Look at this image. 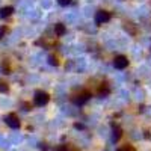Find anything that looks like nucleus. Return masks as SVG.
<instances>
[{
	"instance_id": "obj_1",
	"label": "nucleus",
	"mask_w": 151,
	"mask_h": 151,
	"mask_svg": "<svg viewBox=\"0 0 151 151\" xmlns=\"http://www.w3.org/2000/svg\"><path fill=\"white\" fill-rule=\"evenodd\" d=\"M48 94L47 92H44V91H38L36 94H35V97H33V101H35V104L36 106H44V104H47L48 103Z\"/></svg>"
},
{
	"instance_id": "obj_8",
	"label": "nucleus",
	"mask_w": 151,
	"mask_h": 151,
	"mask_svg": "<svg viewBox=\"0 0 151 151\" xmlns=\"http://www.w3.org/2000/svg\"><path fill=\"white\" fill-rule=\"evenodd\" d=\"M55 32H56L59 36H60V35H64V33H65V26H64V24H60V23L56 24V26H55Z\"/></svg>"
},
{
	"instance_id": "obj_5",
	"label": "nucleus",
	"mask_w": 151,
	"mask_h": 151,
	"mask_svg": "<svg viewBox=\"0 0 151 151\" xmlns=\"http://www.w3.org/2000/svg\"><path fill=\"white\" fill-rule=\"evenodd\" d=\"M6 124L9 125V127H12V129H18L20 127V121H18V118L15 115H9L6 118Z\"/></svg>"
},
{
	"instance_id": "obj_4",
	"label": "nucleus",
	"mask_w": 151,
	"mask_h": 151,
	"mask_svg": "<svg viewBox=\"0 0 151 151\" xmlns=\"http://www.w3.org/2000/svg\"><path fill=\"white\" fill-rule=\"evenodd\" d=\"M89 97H91L89 92H88V91H83V92H80L77 97L74 98V103H76V104H83V103H86L88 100H89Z\"/></svg>"
},
{
	"instance_id": "obj_11",
	"label": "nucleus",
	"mask_w": 151,
	"mask_h": 151,
	"mask_svg": "<svg viewBox=\"0 0 151 151\" xmlns=\"http://www.w3.org/2000/svg\"><path fill=\"white\" fill-rule=\"evenodd\" d=\"M58 2H59V5H62V6H67V5L71 3V0H58Z\"/></svg>"
},
{
	"instance_id": "obj_12",
	"label": "nucleus",
	"mask_w": 151,
	"mask_h": 151,
	"mask_svg": "<svg viewBox=\"0 0 151 151\" xmlns=\"http://www.w3.org/2000/svg\"><path fill=\"white\" fill-rule=\"evenodd\" d=\"M56 151H68V148H67L65 145H60V147H59V148H58Z\"/></svg>"
},
{
	"instance_id": "obj_7",
	"label": "nucleus",
	"mask_w": 151,
	"mask_h": 151,
	"mask_svg": "<svg viewBox=\"0 0 151 151\" xmlns=\"http://www.w3.org/2000/svg\"><path fill=\"white\" fill-rule=\"evenodd\" d=\"M109 94V86L106 85V83H103L101 86H100V89H98V95L100 97H104V95H107Z\"/></svg>"
},
{
	"instance_id": "obj_3",
	"label": "nucleus",
	"mask_w": 151,
	"mask_h": 151,
	"mask_svg": "<svg viewBox=\"0 0 151 151\" xmlns=\"http://www.w3.org/2000/svg\"><path fill=\"white\" fill-rule=\"evenodd\" d=\"M113 65H115V68H118V70H124L129 65V59L125 56H116L115 60H113Z\"/></svg>"
},
{
	"instance_id": "obj_9",
	"label": "nucleus",
	"mask_w": 151,
	"mask_h": 151,
	"mask_svg": "<svg viewBox=\"0 0 151 151\" xmlns=\"http://www.w3.org/2000/svg\"><path fill=\"white\" fill-rule=\"evenodd\" d=\"M12 11H14V9H12L11 6H9V8L0 9V17H8V15H11V14H12Z\"/></svg>"
},
{
	"instance_id": "obj_2",
	"label": "nucleus",
	"mask_w": 151,
	"mask_h": 151,
	"mask_svg": "<svg viewBox=\"0 0 151 151\" xmlns=\"http://www.w3.org/2000/svg\"><path fill=\"white\" fill-rule=\"evenodd\" d=\"M110 20V14L107 11H98L97 15H95V23L97 24H103V23H107Z\"/></svg>"
},
{
	"instance_id": "obj_6",
	"label": "nucleus",
	"mask_w": 151,
	"mask_h": 151,
	"mask_svg": "<svg viewBox=\"0 0 151 151\" xmlns=\"http://www.w3.org/2000/svg\"><path fill=\"white\" fill-rule=\"evenodd\" d=\"M121 134H122V130L118 127V125H113V127H112V141L113 142H118Z\"/></svg>"
},
{
	"instance_id": "obj_10",
	"label": "nucleus",
	"mask_w": 151,
	"mask_h": 151,
	"mask_svg": "<svg viewBox=\"0 0 151 151\" xmlns=\"http://www.w3.org/2000/svg\"><path fill=\"white\" fill-rule=\"evenodd\" d=\"M116 151H136L132 145H124V147H121V148H118Z\"/></svg>"
}]
</instances>
